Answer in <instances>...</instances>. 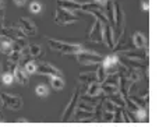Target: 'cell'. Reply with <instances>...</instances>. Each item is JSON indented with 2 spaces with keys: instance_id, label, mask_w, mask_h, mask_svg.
<instances>
[{
  "instance_id": "cell-1",
  "label": "cell",
  "mask_w": 159,
  "mask_h": 127,
  "mask_svg": "<svg viewBox=\"0 0 159 127\" xmlns=\"http://www.w3.org/2000/svg\"><path fill=\"white\" fill-rule=\"evenodd\" d=\"M50 49L53 52H59L63 55H77L78 52H81L84 48L81 45H75V43H67V42H61V41H56V39H48Z\"/></svg>"
},
{
  "instance_id": "cell-2",
  "label": "cell",
  "mask_w": 159,
  "mask_h": 127,
  "mask_svg": "<svg viewBox=\"0 0 159 127\" xmlns=\"http://www.w3.org/2000/svg\"><path fill=\"white\" fill-rule=\"evenodd\" d=\"M87 39L89 42H92V43H101V42H103V24H102L101 20H98V18L93 20L92 25H91L89 31H88Z\"/></svg>"
},
{
  "instance_id": "cell-3",
  "label": "cell",
  "mask_w": 159,
  "mask_h": 127,
  "mask_svg": "<svg viewBox=\"0 0 159 127\" xmlns=\"http://www.w3.org/2000/svg\"><path fill=\"white\" fill-rule=\"evenodd\" d=\"M55 21L60 25H70L74 24V22L78 21V17L74 16V13L70 10H66V8L61 7H56L55 10Z\"/></svg>"
},
{
  "instance_id": "cell-4",
  "label": "cell",
  "mask_w": 159,
  "mask_h": 127,
  "mask_svg": "<svg viewBox=\"0 0 159 127\" xmlns=\"http://www.w3.org/2000/svg\"><path fill=\"white\" fill-rule=\"evenodd\" d=\"M101 63H102V66H103V69L106 70L107 75L119 74V73H120V56L115 55V53L105 56Z\"/></svg>"
},
{
  "instance_id": "cell-5",
  "label": "cell",
  "mask_w": 159,
  "mask_h": 127,
  "mask_svg": "<svg viewBox=\"0 0 159 127\" xmlns=\"http://www.w3.org/2000/svg\"><path fill=\"white\" fill-rule=\"evenodd\" d=\"M75 59L80 64H98L103 60V56L99 55V53H95V52H91V50H85L82 49L81 52H78L77 55H74Z\"/></svg>"
},
{
  "instance_id": "cell-6",
  "label": "cell",
  "mask_w": 159,
  "mask_h": 127,
  "mask_svg": "<svg viewBox=\"0 0 159 127\" xmlns=\"http://www.w3.org/2000/svg\"><path fill=\"white\" fill-rule=\"evenodd\" d=\"M82 94V84L80 87L74 89V92H73V97L70 98V102L67 103L66 109L63 111V113H61V116H63V119H69L70 116H73V115H75V109H77V105H78V98L81 97Z\"/></svg>"
},
{
  "instance_id": "cell-7",
  "label": "cell",
  "mask_w": 159,
  "mask_h": 127,
  "mask_svg": "<svg viewBox=\"0 0 159 127\" xmlns=\"http://www.w3.org/2000/svg\"><path fill=\"white\" fill-rule=\"evenodd\" d=\"M0 99H2V103L4 108H8L11 111H18V109L22 108V99L18 97V95H13L8 94V92H3L0 95Z\"/></svg>"
},
{
  "instance_id": "cell-8",
  "label": "cell",
  "mask_w": 159,
  "mask_h": 127,
  "mask_svg": "<svg viewBox=\"0 0 159 127\" xmlns=\"http://www.w3.org/2000/svg\"><path fill=\"white\" fill-rule=\"evenodd\" d=\"M123 57L127 59H134V60H148V48L147 49H137V48H131L120 52Z\"/></svg>"
},
{
  "instance_id": "cell-9",
  "label": "cell",
  "mask_w": 159,
  "mask_h": 127,
  "mask_svg": "<svg viewBox=\"0 0 159 127\" xmlns=\"http://www.w3.org/2000/svg\"><path fill=\"white\" fill-rule=\"evenodd\" d=\"M102 24H103V43L106 45L109 49H113L116 45L115 31H113L110 22H102Z\"/></svg>"
},
{
  "instance_id": "cell-10",
  "label": "cell",
  "mask_w": 159,
  "mask_h": 127,
  "mask_svg": "<svg viewBox=\"0 0 159 127\" xmlns=\"http://www.w3.org/2000/svg\"><path fill=\"white\" fill-rule=\"evenodd\" d=\"M38 74L49 75V77H53V75H63L60 70L56 69L55 66H52V64L48 63V61H39L38 63Z\"/></svg>"
},
{
  "instance_id": "cell-11",
  "label": "cell",
  "mask_w": 159,
  "mask_h": 127,
  "mask_svg": "<svg viewBox=\"0 0 159 127\" xmlns=\"http://www.w3.org/2000/svg\"><path fill=\"white\" fill-rule=\"evenodd\" d=\"M18 24H20L21 29L24 31V34L27 36H35L36 35V25L32 20L27 18V17H21L20 21H18Z\"/></svg>"
},
{
  "instance_id": "cell-12",
  "label": "cell",
  "mask_w": 159,
  "mask_h": 127,
  "mask_svg": "<svg viewBox=\"0 0 159 127\" xmlns=\"http://www.w3.org/2000/svg\"><path fill=\"white\" fill-rule=\"evenodd\" d=\"M131 80L124 74H119V92L123 95L124 98L129 97L130 88H131Z\"/></svg>"
},
{
  "instance_id": "cell-13",
  "label": "cell",
  "mask_w": 159,
  "mask_h": 127,
  "mask_svg": "<svg viewBox=\"0 0 159 127\" xmlns=\"http://www.w3.org/2000/svg\"><path fill=\"white\" fill-rule=\"evenodd\" d=\"M14 43H16V41H14V39L8 38V36L0 35V52H2V53H4V55L8 56L11 52H13Z\"/></svg>"
},
{
  "instance_id": "cell-14",
  "label": "cell",
  "mask_w": 159,
  "mask_h": 127,
  "mask_svg": "<svg viewBox=\"0 0 159 127\" xmlns=\"http://www.w3.org/2000/svg\"><path fill=\"white\" fill-rule=\"evenodd\" d=\"M57 6L61 8H66L70 11L84 10V3H78L75 0H57Z\"/></svg>"
},
{
  "instance_id": "cell-15",
  "label": "cell",
  "mask_w": 159,
  "mask_h": 127,
  "mask_svg": "<svg viewBox=\"0 0 159 127\" xmlns=\"http://www.w3.org/2000/svg\"><path fill=\"white\" fill-rule=\"evenodd\" d=\"M131 42H133V46L137 48V49H147L148 48V41H147V36L144 35L143 32H134L131 38Z\"/></svg>"
},
{
  "instance_id": "cell-16",
  "label": "cell",
  "mask_w": 159,
  "mask_h": 127,
  "mask_svg": "<svg viewBox=\"0 0 159 127\" xmlns=\"http://www.w3.org/2000/svg\"><path fill=\"white\" fill-rule=\"evenodd\" d=\"M77 78H78L80 83H84V84H91V83H95V81H98L95 70H93V71H81L78 74Z\"/></svg>"
},
{
  "instance_id": "cell-17",
  "label": "cell",
  "mask_w": 159,
  "mask_h": 127,
  "mask_svg": "<svg viewBox=\"0 0 159 127\" xmlns=\"http://www.w3.org/2000/svg\"><path fill=\"white\" fill-rule=\"evenodd\" d=\"M14 77H16V80L18 81V83L21 84V85H24V87H27V85H28V74L25 73L24 67H21L20 64L17 66L16 71H14Z\"/></svg>"
},
{
  "instance_id": "cell-18",
  "label": "cell",
  "mask_w": 159,
  "mask_h": 127,
  "mask_svg": "<svg viewBox=\"0 0 159 127\" xmlns=\"http://www.w3.org/2000/svg\"><path fill=\"white\" fill-rule=\"evenodd\" d=\"M107 99L112 101L117 108H124L126 109V98L120 94V92H116V94H112V95H107Z\"/></svg>"
},
{
  "instance_id": "cell-19",
  "label": "cell",
  "mask_w": 159,
  "mask_h": 127,
  "mask_svg": "<svg viewBox=\"0 0 159 127\" xmlns=\"http://www.w3.org/2000/svg\"><path fill=\"white\" fill-rule=\"evenodd\" d=\"M50 85H52V88L56 89V91L63 89L64 85H66V81H64L63 75H53V77H50Z\"/></svg>"
},
{
  "instance_id": "cell-20",
  "label": "cell",
  "mask_w": 159,
  "mask_h": 127,
  "mask_svg": "<svg viewBox=\"0 0 159 127\" xmlns=\"http://www.w3.org/2000/svg\"><path fill=\"white\" fill-rule=\"evenodd\" d=\"M105 14H106L107 20H109L110 24H115V0H109L106 4V7L103 8Z\"/></svg>"
},
{
  "instance_id": "cell-21",
  "label": "cell",
  "mask_w": 159,
  "mask_h": 127,
  "mask_svg": "<svg viewBox=\"0 0 159 127\" xmlns=\"http://www.w3.org/2000/svg\"><path fill=\"white\" fill-rule=\"evenodd\" d=\"M101 89L105 95H112V94H116L119 92V87L117 85H112V84H107V83H102L101 84Z\"/></svg>"
},
{
  "instance_id": "cell-22",
  "label": "cell",
  "mask_w": 159,
  "mask_h": 127,
  "mask_svg": "<svg viewBox=\"0 0 159 127\" xmlns=\"http://www.w3.org/2000/svg\"><path fill=\"white\" fill-rule=\"evenodd\" d=\"M133 116H135V122H145L148 120V112H147V108H138L137 111L133 113Z\"/></svg>"
},
{
  "instance_id": "cell-23",
  "label": "cell",
  "mask_w": 159,
  "mask_h": 127,
  "mask_svg": "<svg viewBox=\"0 0 159 127\" xmlns=\"http://www.w3.org/2000/svg\"><path fill=\"white\" fill-rule=\"evenodd\" d=\"M0 80H2V83L4 84V85H11V84L14 83V80H16V77H14V73L3 71L2 74H0Z\"/></svg>"
},
{
  "instance_id": "cell-24",
  "label": "cell",
  "mask_w": 159,
  "mask_h": 127,
  "mask_svg": "<svg viewBox=\"0 0 159 127\" xmlns=\"http://www.w3.org/2000/svg\"><path fill=\"white\" fill-rule=\"evenodd\" d=\"M24 70L27 74H36L38 73V64L35 61H32V59L24 63Z\"/></svg>"
},
{
  "instance_id": "cell-25",
  "label": "cell",
  "mask_w": 159,
  "mask_h": 127,
  "mask_svg": "<svg viewBox=\"0 0 159 127\" xmlns=\"http://www.w3.org/2000/svg\"><path fill=\"white\" fill-rule=\"evenodd\" d=\"M95 73H96V78H98V83H101V84H102L105 80H106V77H107V73H106V70L103 69V66H102V63H99V64H98V67H96Z\"/></svg>"
},
{
  "instance_id": "cell-26",
  "label": "cell",
  "mask_w": 159,
  "mask_h": 127,
  "mask_svg": "<svg viewBox=\"0 0 159 127\" xmlns=\"http://www.w3.org/2000/svg\"><path fill=\"white\" fill-rule=\"evenodd\" d=\"M28 50H30V55L32 59H38L42 55V48L39 45H28Z\"/></svg>"
},
{
  "instance_id": "cell-27",
  "label": "cell",
  "mask_w": 159,
  "mask_h": 127,
  "mask_svg": "<svg viewBox=\"0 0 159 127\" xmlns=\"http://www.w3.org/2000/svg\"><path fill=\"white\" fill-rule=\"evenodd\" d=\"M35 94L41 98H46L49 95V88L46 85H43V84H41V85H38L35 88Z\"/></svg>"
},
{
  "instance_id": "cell-28",
  "label": "cell",
  "mask_w": 159,
  "mask_h": 127,
  "mask_svg": "<svg viewBox=\"0 0 159 127\" xmlns=\"http://www.w3.org/2000/svg\"><path fill=\"white\" fill-rule=\"evenodd\" d=\"M30 11H31V13H34V14H39L42 11V4L39 2H31Z\"/></svg>"
},
{
  "instance_id": "cell-29",
  "label": "cell",
  "mask_w": 159,
  "mask_h": 127,
  "mask_svg": "<svg viewBox=\"0 0 159 127\" xmlns=\"http://www.w3.org/2000/svg\"><path fill=\"white\" fill-rule=\"evenodd\" d=\"M103 119L105 122H113V117H115V113H112V112H107V111H103Z\"/></svg>"
},
{
  "instance_id": "cell-30",
  "label": "cell",
  "mask_w": 159,
  "mask_h": 127,
  "mask_svg": "<svg viewBox=\"0 0 159 127\" xmlns=\"http://www.w3.org/2000/svg\"><path fill=\"white\" fill-rule=\"evenodd\" d=\"M107 2H109V0H93V3H95V4L98 6V7H101L102 10H103V8L106 7Z\"/></svg>"
},
{
  "instance_id": "cell-31",
  "label": "cell",
  "mask_w": 159,
  "mask_h": 127,
  "mask_svg": "<svg viewBox=\"0 0 159 127\" xmlns=\"http://www.w3.org/2000/svg\"><path fill=\"white\" fill-rule=\"evenodd\" d=\"M141 8L144 11H148L149 8V0H141Z\"/></svg>"
},
{
  "instance_id": "cell-32",
  "label": "cell",
  "mask_w": 159,
  "mask_h": 127,
  "mask_svg": "<svg viewBox=\"0 0 159 127\" xmlns=\"http://www.w3.org/2000/svg\"><path fill=\"white\" fill-rule=\"evenodd\" d=\"M13 2H14V4H16L17 7H24V6L27 4L28 0H13Z\"/></svg>"
},
{
  "instance_id": "cell-33",
  "label": "cell",
  "mask_w": 159,
  "mask_h": 127,
  "mask_svg": "<svg viewBox=\"0 0 159 127\" xmlns=\"http://www.w3.org/2000/svg\"><path fill=\"white\" fill-rule=\"evenodd\" d=\"M2 8H4V3H3V0H0V10Z\"/></svg>"
},
{
  "instance_id": "cell-34",
  "label": "cell",
  "mask_w": 159,
  "mask_h": 127,
  "mask_svg": "<svg viewBox=\"0 0 159 127\" xmlns=\"http://www.w3.org/2000/svg\"><path fill=\"white\" fill-rule=\"evenodd\" d=\"M17 122H18V123H25V122H27V120H25V119H18V120H17Z\"/></svg>"
}]
</instances>
